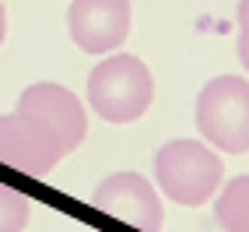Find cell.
I'll return each instance as SVG.
<instances>
[{"label": "cell", "instance_id": "cell-12", "mask_svg": "<svg viewBox=\"0 0 249 232\" xmlns=\"http://www.w3.org/2000/svg\"><path fill=\"white\" fill-rule=\"evenodd\" d=\"M235 14H239V21H249V0H239V11Z\"/></svg>", "mask_w": 249, "mask_h": 232}, {"label": "cell", "instance_id": "cell-6", "mask_svg": "<svg viewBox=\"0 0 249 232\" xmlns=\"http://www.w3.org/2000/svg\"><path fill=\"white\" fill-rule=\"evenodd\" d=\"M67 28L85 53H116L130 36V0H71Z\"/></svg>", "mask_w": 249, "mask_h": 232}, {"label": "cell", "instance_id": "cell-8", "mask_svg": "<svg viewBox=\"0 0 249 232\" xmlns=\"http://www.w3.org/2000/svg\"><path fill=\"white\" fill-rule=\"evenodd\" d=\"M214 222L221 225V232H249V176L221 183L214 197Z\"/></svg>", "mask_w": 249, "mask_h": 232}, {"label": "cell", "instance_id": "cell-5", "mask_svg": "<svg viewBox=\"0 0 249 232\" xmlns=\"http://www.w3.org/2000/svg\"><path fill=\"white\" fill-rule=\"evenodd\" d=\"M91 204H95L98 214H106V218L120 222L126 229H137V232H158L161 222H165L161 197H158L155 183L141 173L106 176L102 183L95 187Z\"/></svg>", "mask_w": 249, "mask_h": 232}, {"label": "cell", "instance_id": "cell-9", "mask_svg": "<svg viewBox=\"0 0 249 232\" xmlns=\"http://www.w3.org/2000/svg\"><path fill=\"white\" fill-rule=\"evenodd\" d=\"M28 218H32L28 197L7 183H0V232H21L28 225Z\"/></svg>", "mask_w": 249, "mask_h": 232}, {"label": "cell", "instance_id": "cell-7", "mask_svg": "<svg viewBox=\"0 0 249 232\" xmlns=\"http://www.w3.org/2000/svg\"><path fill=\"white\" fill-rule=\"evenodd\" d=\"M18 109L42 120L56 134V141L63 144L67 155L74 148H81V141L88 137V113L81 106V98L71 88L56 85V81H36V85H28L18 95Z\"/></svg>", "mask_w": 249, "mask_h": 232}, {"label": "cell", "instance_id": "cell-10", "mask_svg": "<svg viewBox=\"0 0 249 232\" xmlns=\"http://www.w3.org/2000/svg\"><path fill=\"white\" fill-rule=\"evenodd\" d=\"M235 49H239V63L249 74V21H239V42H235Z\"/></svg>", "mask_w": 249, "mask_h": 232}, {"label": "cell", "instance_id": "cell-11", "mask_svg": "<svg viewBox=\"0 0 249 232\" xmlns=\"http://www.w3.org/2000/svg\"><path fill=\"white\" fill-rule=\"evenodd\" d=\"M4 39H7V11L0 4V46H4Z\"/></svg>", "mask_w": 249, "mask_h": 232}, {"label": "cell", "instance_id": "cell-3", "mask_svg": "<svg viewBox=\"0 0 249 232\" xmlns=\"http://www.w3.org/2000/svg\"><path fill=\"white\" fill-rule=\"evenodd\" d=\"M155 77L134 53H112L88 74V106L106 123H134L151 109Z\"/></svg>", "mask_w": 249, "mask_h": 232}, {"label": "cell", "instance_id": "cell-2", "mask_svg": "<svg viewBox=\"0 0 249 232\" xmlns=\"http://www.w3.org/2000/svg\"><path fill=\"white\" fill-rule=\"evenodd\" d=\"M196 134L221 155H249V77L218 74L196 95Z\"/></svg>", "mask_w": 249, "mask_h": 232}, {"label": "cell", "instance_id": "cell-1", "mask_svg": "<svg viewBox=\"0 0 249 232\" xmlns=\"http://www.w3.org/2000/svg\"><path fill=\"white\" fill-rule=\"evenodd\" d=\"M155 183L179 208H200L214 201L225 183L221 152L193 137H176L155 152Z\"/></svg>", "mask_w": 249, "mask_h": 232}, {"label": "cell", "instance_id": "cell-4", "mask_svg": "<svg viewBox=\"0 0 249 232\" xmlns=\"http://www.w3.org/2000/svg\"><path fill=\"white\" fill-rule=\"evenodd\" d=\"M63 155H67L63 144L56 141V134L42 120H36V116H28L21 109L0 113V165L39 179Z\"/></svg>", "mask_w": 249, "mask_h": 232}]
</instances>
